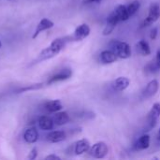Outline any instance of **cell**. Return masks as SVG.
Masks as SVG:
<instances>
[{
    "mask_svg": "<svg viewBox=\"0 0 160 160\" xmlns=\"http://www.w3.org/2000/svg\"><path fill=\"white\" fill-rule=\"evenodd\" d=\"M68 38H58L52 40V42L48 47H46L40 52L37 59V62H42L56 56L65 48V46L68 41Z\"/></svg>",
    "mask_w": 160,
    "mask_h": 160,
    "instance_id": "6da1fadb",
    "label": "cell"
},
{
    "mask_svg": "<svg viewBox=\"0 0 160 160\" xmlns=\"http://www.w3.org/2000/svg\"><path fill=\"white\" fill-rule=\"evenodd\" d=\"M110 50H112L119 58L128 59L131 56V48L130 46L124 41L119 40H112L109 44Z\"/></svg>",
    "mask_w": 160,
    "mask_h": 160,
    "instance_id": "7a4b0ae2",
    "label": "cell"
},
{
    "mask_svg": "<svg viewBox=\"0 0 160 160\" xmlns=\"http://www.w3.org/2000/svg\"><path fill=\"white\" fill-rule=\"evenodd\" d=\"M160 18V7L158 3H154L150 6L149 8V13L147 15V17L143 20L141 27H145V26H149L152 25L153 23H155L158 19Z\"/></svg>",
    "mask_w": 160,
    "mask_h": 160,
    "instance_id": "3957f363",
    "label": "cell"
},
{
    "mask_svg": "<svg viewBox=\"0 0 160 160\" xmlns=\"http://www.w3.org/2000/svg\"><path fill=\"white\" fill-rule=\"evenodd\" d=\"M88 152L90 156H92L95 158H104L109 153V148L105 142H98L95 143L93 146H91Z\"/></svg>",
    "mask_w": 160,
    "mask_h": 160,
    "instance_id": "277c9868",
    "label": "cell"
},
{
    "mask_svg": "<svg viewBox=\"0 0 160 160\" xmlns=\"http://www.w3.org/2000/svg\"><path fill=\"white\" fill-rule=\"evenodd\" d=\"M72 76V70L70 68H63L61 70H59L58 72L54 73L52 76H51L47 82L48 84H52L57 82H62V81H66L68 79H69Z\"/></svg>",
    "mask_w": 160,
    "mask_h": 160,
    "instance_id": "5b68a950",
    "label": "cell"
},
{
    "mask_svg": "<svg viewBox=\"0 0 160 160\" xmlns=\"http://www.w3.org/2000/svg\"><path fill=\"white\" fill-rule=\"evenodd\" d=\"M90 31L91 30L89 25H87L86 23H82L75 29L71 39L75 41H81L90 35Z\"/></svg>",
    "mask_w": 160,
    "mask_h": 160,
    "instance_id": "8992f818",
    "label": "cell"
},
{
    "mask_svg": "<svg viewBox=\"0 0 160 160\" xmlns=\"http://www.w3.org/2000/svg\"><path fill=\"white\" fill-rule=\"evenodd\" d=\"M119 18L117 16V14L115 13V11L113 10L107 18L106 21V26L103 30V36H108L110 35L115 28V26L117 25V23L119 22Z\"/></svg>",
    "mask_w": 160,
    "mask_h": 160,
    "instance_id": "52a82bcc",
    "label": "cell"
},
{
    "mask_svg": "<svg viewBox=\"0 0 160 160\" xmlns=\"http://www.w3.org/2000/svg\"><path fill=\"white\" fill-rule=\"evenodd\" d=\"M160 117V102H157L153 105V107L151 108L149 113H148V124L149 127L152 128H154L157 123L158 120Z\"/></svg>",
    "mask_w": 160,
    "mask_h": 160,
    "instance_id": "ba28073f",
    "label": "cell"
},
{
    "mask_svg": "<svg viewBox=\"0 0 160 160\" xmlns=\"http://www.w3.org/2000/svg\"><path fill=\"white\" fill-rule=\"evenodd\" d=\"M53 25H54V22H53L52 21H51V20H49V19H47V18L41 19L40 22H38V24L37 25V28H36V30H35V32H34L32 38H36L41 32L52 28Z\"/></svg>",
    "mask_w": 160,
    "mask_h": 160,
    "instance_id": "9c48e42d",
    "label": "cell"
},
{
    "mask_svg": "<svg viewBox=\"0 0 160 160\" xmlns=\"http://www.w3.org/2000/svg\"><path fill=\"white\" fill-rule=\"evenodd\" d=\"M91 145L90 142H88V140L86 139H82L80 141H78L74 146H73V152L75 153L76 156H81L85 152H88L90 149Z\"/></svg>",
    "mask_w": 160,
    "mask_h": 160,
    "instance_id": "30bf717a",
    "label": "cell"
},
{
    "mask_svg": "<svg viewBox=\"0 0 160 160\" xmlns=\"http://www.w3.org/2000/svg\"><path fill=\"white\" fill-rule=\"evenodd\" d=\"M67 139V134L63 130H54L50 132L46 136V140L49 142L52 143H56V142H61Z\"/></svg>",
    "mask_w": 160,
    "mask_h": 160,
    "instance_id": "8fae6325",
    "label": "cell"
},
{
    "mask_svg": "<svg viewBox=\"0 0 160 160\" xmlns=\"http://www.w3.org/2000/svg\"><path fill=\"white\" fill-rule=\"evenodd\" d=\"M63 109V105L60 100H49L44 103V110L50 113H55Z\"/></svg>",
    "mask_w": 160,
    "mask_h": 160,
    "instance_id": "7c38bea8",
    "label": "cell"
},
{
    "mask_svg": "<svg viewBox=\"0 0 160 160\" xmlns=\"http://www.w3.org/2000/svg\"><path fill=\"white\" fill-rule=\"evenodd\" d=\"M38 124L40 129L42 130H52L54 127V122L52 118L47 116V115H42L38 118Z\"/></svg>",
    "mask_w": 160,
    "mask_h": 160,
    "instance_id": "4fadbf2b",
    "label": "cell"
},
{
    "mask_svg": "<svg viewBox=\"0 0 160 160\" xmlns=\"http://www.w3.org/2000/svg\"><path fill=\"white\" fill-rule=\"evenodd\" d=\"M130 81L127 77H118L113 82H112V88L115 91L121 92L126 90L129 86Z\"/></svg>",
    "mask_w": 160,
    "mask_h": 160,
    "instance_id": "5bb4252c",
    "label": "cell"
},
{
    "mask_svg": "<svg viewBox=\"0 0 160 160\" xmlns=\"http://www.w3.org/2000/svg\"><path fill=\"white\" fill-rule=\"evenodd\" d=\"M117 59V55L112 50H105L100 52L99 60L102 64H112L115 62Z\"/></svg>",
    "mask_w": 160,
    "mask_h": 160,
    "instance_id": "9a60e30c",
    "label": "cell"
},
{
    "mask_svg": "<svg viewBox=\"0 0 160 160\" xmlns=\"http://www.w3.org/2000/svg\"><path fill=\"white\" fill-rule=\"evenodd\" d=\"M159 88V83L157 80H152L149 82V83L146 85L144 91H143V96L145 98H151L157 94Z\"/></svg>",
    "mask_w": 160,
    "mask_h": 160,
    "instance_id": "2e32d148",
    "label": "cell"
},
{
    "mask_svg": "<svg viewBox=\"0 0 160 160\" xmlns=\"http://www.w3.org/2000/svg\"><path fill=\"white\" fill-rule=\"evenodd\" d=\"M23 140L27 143H35L38 140V132L36 128H29L23 133Z\"/></svg>",
    "mask_w": 160,
    "mask_h": 160,
    "instance_id": "e0dca14e",
    "label": "cell"
},
{
    "mask_svg": "<svg viewBox=\"0 0 160 160\" xmlns=\"http://www.w3.org/2000/svg\"><path fill=\"white\" fill-rule=\"evenodd\" d=\"M52 120L56 126H64L70 121V117L66 112H57L54 113Z\"/></svg>",
    "mask_w": 160,
    "mask_h": 160,
    "instance_id": "ac0fdd59",
    "label": "cell"
},
{
    "mask_svg": "<svg viewBox=\"0 0 160 160\" xmlns=\"http://www.w3.org/2000/svg\"><path fill=\"white\" fill-rule=\"evenodd\" d=\"M149 146H150V136L147 134H144L137 140V142L134 144V149L141 151V150H145L149 148Z\"/></svg>",
    "mask_w": 160,
    "mask_h": 160,
    "instance_id": "d6986e66",
    "label": "cell"
},
{
    "mask_svg": "<svg viewBox=\"0 0 160 160\" xmlns=\"http://www.w3.org/2000/svg\"><path fill=\"white\" fill-rule=\"evenodd\" d=\"M114 11H115V13L117 14V16H118L120 22L128 21V20L130 18L129 15H128V12L127 6H125V5H119V6L114 9Z\"/></svg>",
    "mask_w": 160,
    "mask_h": 160,
    "instance_id": "ffe728a7",
    "label": "cell"
},
{
    "mask_svg": "<svg viewBox=\"0 0 160 160\" xmlns=\"http://www.w3.org/2000/svg\"><path fill=\"white\" fill-rule=\"evenodd\" d=\"M137 47L140 51V52L143 55H149L151 53V48H150V45L149 43L144 40V39H142L138 42L137 44Z\"/></svg>",
    "mask_w": 160,
    "mask_h": 160,
    "instance_id": "44dd1931",
    "label": "cell"
},
{
    "mask_svg": "<svg viewBox=\"0 0 160 160\" xmlns=\"http://www.w3.org/2000/svg\"><path fill=\"white\" fill-rule=\"evenodd\" d=\"M140 8H141V3L138 0L132 1L128 6H127V8H128V12L129 17L133 16L140 9Z\"/></svg>",
    "mask_w": 160,
    "mask_h": 160,
    "instance_id": "7402d4cb",
    "label": "cell"
},
{
    "mask_svg": "<svg viewBox=\"0 0 160 160\" xmlns=\"http://www.w3.org/2000/svg\"><path fill=\"white\" fill-rule=\"evenodd\" d=\"M41 86H42V83L33 84V85H29V86H25L23 88H21L18 92H24V91H28V90H36V89H39Z\"/></svg>",
    "mask_w": 160,
    "mask_h": 160,
    "instance_id": "603a6c76",
    "label": "cell"
},
{
    "mask_svg": "<svg viewBox=\"0 0 160 160\" xmlns=\"http://www.w3.org/2000/svg\"><path fill=\"white\" fill-rule=\"evenodd\" d=\"M37 156H38V149H37V148H33V149L30 151V153H29L27 158L30 160H34L37 158Z\"/></svg>",
    "mask_w": 160,
    "mask_h": 160,
    "instance_id": "cb8c5ba5",
    "label": "cell"
},
{
    "mask_svg": "<svg viewBox=\"0 0 160 160\" xmlns=\"http://www.w3.org/2000/svg\"><path fill=\"white\" fill-rule=\"evenodd\" d=\"M158 27H154L152 30H151V34H150V38L151 39H156L157 37H158Z\"/></svg>",
    "mask_w": 160,
    "mask_h": 160,
    "instance_id": "d4e9b609",
    "label": "cell"
},
{
    "mask_svg": "<svg viewBox=\"0 0 160 160\" xmlns=\"http://www.w3.org/2000/svg\"><path fill=\"white\" fill-rule=\"evenodd\" d=\"M45 159L46 160H60V157H58V156H56V155H49V156H47L46 158H45Z\"/></svg>",
    "mask_w": 160,
    "mask_h": 160,
    "instance_id": "484cf974",
    "label": "cell"
},
{
    "mask_svg": "<svg viewBox=\"0 0 160 160\" xmlns=\"http://www.w3.org/2000/svg\"><path fill=\"white\" fill-rule=\"evenodd\" d=\"M156 63L160 68V51H158L157 52V57H156Z\"/></svg>",
    "mask_w": 160,
    "mask_h": 160,
    "instance_id": "4316f807",
    "label": "cell"
},
{
    "mask_svg": "<svg viewBox=\"0 0 160 160\" xmlns=\"http://www.w3.org/2000/svg\"><path fill=\"white\" fill-rule=\"evenodd\" d=\"M101 0H83L84 4H90V3H100Z\"/></svg>",
    "mask_w": 160,
    "mask_h": 160,
    "instance_id": "83f0119b",
    "label": "cell"
},
{
    "mask_svg": "<svg viewBox=\"0 0 160 160\" xmlns=\"http://www.w3.org/2000/svg\"><path fill=\"white\" fill-rule=\"evenodd\" d=\"M158 140L160 142V128L159 130H158Z\"/></svg>",
    "mask_w": 160,
    "mask_h": 160,
    "instance_id": "f1b7e54d",
    "label": "cell"
},
{
    "mask_svg": "<svg viewBox=\"0 0 160 160\" xmlns=\"http://www.w3.org/2000/svg\"><path fill=\"white\" fill-rule=\"evenodd\" d=\"M2 47V42H1V40H0V48Z\"/></svg>",
    "mask_w": 160,
    "mask_h": 160,
    "instance_id": "f546056e",
    "label": "cell"
}]
</instances>
